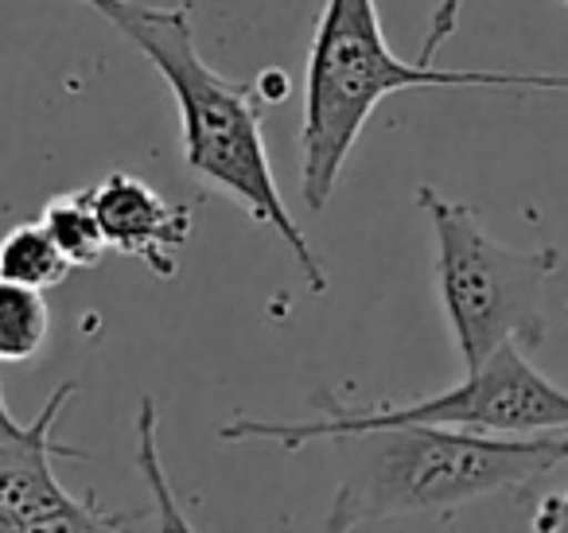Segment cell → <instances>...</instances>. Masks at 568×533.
I'll return each instance as SVG.
<instances>
[{
	"label": "cell",
	"instance_id": "cell-1",
	"mask_svg": "<svg viewBox=\"0 0 568 533\" xmlns=\"http://www.w3.org/2000/svg\"><path fill=\"white\" fill-rule=\"evenodd\" d=\"M105 17L168 82L180 110L183 160L203 183L230 195L253 222L268 227L301 265L308 289L327 292V269L316 258L308 234L284 207L268 164L265 137H261L257 87L253 82L222 79L195 48L187 4L180 9H152L141 0H74Z\"/></svg>",
	"mask_w": 568,
	"mask_h": 533
},
{
	"label": "cell",
	"instance_id": "cell-2",
	"mask_svg": "<svg viewBox=\"0 0 568 533\" xmlns=\"http://www.w3.org/2000/svg\"><path fill=\"white\" fill-rule=\"evenodd\" d=\"M327 440L339 460L327 530L452 514L487 494H521L568 463V429L506 436L452 424H378Z\"/></svg>",
	"mask_w": 568,
	"mask_h": 533
},
{
	"label": "cell",
	"instance_id": "cell-3",
	"mask_svg": "<svg viewBox=\"0 0 568 533\" xmlns=\"http://www.w3.org/2000/svg\"><path fill=\"white\" fill-rule=\"evenodd\" d=\"M397 90H537L568 94V74L552 71H444L405 63L382 36L374 0H324L308 51L301 125V195L324 211L371 113Z\"/></svg>",
	"mask_w": 568,
	"mask_h": 533
},
{
	"label": "cell",
	"instance_id": "cell-4",
	"mask_svg": "<svg viewBox=\"0 0 568 533\" xmlns=\"http://www.w3.org/2000/svg\"><path fill=\"white\" fill-rule=\"evenodd\" d=\"M417 207L436 242V292L464 366H479L503 343L537 351L545 339V284L560 250H510L483 230L479 214L420 183Z\"/></svg>",
	"mask_w": 568,
	"mask_h": 533
},
{
	"label": "cell",
	"instance_id": "cell-5",
	"mask_svg": "<svg viewBox=\"0 0 568 533\" xmlns=\"http://www.w3.org/2000/svg\"><path fill=\"white\" fill-rule=\"evenodd\" d=\"M320 421H237L222 424V444H242V440H273V444L296 447L327 440L335 432L378 429V424H452V429L475 432H506V436H526V432H552L568 429V393L541 378L526 359L521 343H503L490 359L471 366L464 382L444 393L420 401H382V405H339L332 398H320Z\"/></svg>",
	"mask_w": 568,
	"mask_h": 533
},
{
	"label": "cell",
	"instance_id": "cell-6",
	"mask_svg": "<svg viewBox=\"0 0 568 533\" xmlns=\"http://www.w3.org/2000/svg\"><path fill=\"white\" fill-rule=\"evenodd\" d=\"M79 385L63 382L51 390L43 409L24 424L17 440L0 444V533H28V530H118L136 522V514H102L94 502H82L59 483L55 455L87 460L82 447L59 444L55 421L63 405L74 398Z\"/></svg>",
	"mask_w": 568,
	"mask_h": 533
},
{
	"label": "cell",
	"instance_id": "cell-7",
	"mask_svg": "<svg viewBox=\"0 0 568 533\" xmlns=\"http://www.w3.org/2000/svg\"><path fill=\"white\" fill-rule=\"evenodd\" d=\"M87 191L113 253L136 258L164 281L175 276L180 250L195 234V211L187 203H172L133 172H110Z\"/></svg>",
	"mask_w": 568,
	"mask_h": 533
},
{
	"label": "cell",
	"instance_id": "cell-8",
	"mask_svg": "<svg viewBox=\"0 0 568 533\" xmlns=\"http://www.w3.org/2000/svg\"><path fill=\"white\" fill-rule=\"evenodd\" d=\"M71 265H67L63 250L55 245V238L48 234L40 219L20 222L9 234L0 238V281H17L28 289H55L67 281Z\"/></svg>",
	"mask_w": 568,
	"mask_h": 533
},
{
	"label": "cell",
	"instance_id": "cell-9",
	"mask_svg": "<svg viewBox=\"0 0 568 533\" xmlns=\"http://www.w3.org/2000/svg\"><path fill=\"white\" fill-rule=\"evenodd\" d=\"M40 222L55 238L71 269H94L110 253L102 222H98L94 203H90V191H63V195L48 199Z\"/></svg>",
	"mask_w": 568,
	"mask_h": 533
},
{
	"label": "cell",
	"instance_id": "cell-10",
	"mask_svg": "<svg viewBox=\"0 0 568 533\" xmlns=\"http://www.w3.org/2000/svg\"><path fill=\"white\" fill-rule=\"evenodd\" d=\"M51 308L43 289L0 281V362H28L48 346Z\"/></svg>",
	"mask_w": 568,
	"mask_h": 533
},
{
	"label": "cell",
	"instance_id": "cell-11",
	"mask_svg": "<svg viewBox=\"0 0 568 533\" xmlns=\"http://www.w3.org/2000/svg\"><path fill=\"white\" fill-rule=\"evenodd\" d=\"M459 9H464V0H440V9L433 12V24H428L425 48H420V63H433L436 51L452 40V32L459 24Z\"/></svg>",
	"mask_w": 568,
	"mask_h": 533
},
{
	"label": "cell",
	"instance_id": "cell-12",
	"mask_svg": "<svg viewBox=\"0 0 568 533\" xmlns=\"http://www.w3.org/2000/svg\"><path fill=\"white\" fill-rule=\"evenodd\" d=\"M534 530H568V494L560 499H541V506L534 510Z\"/></svg>",
	"mask_w": 568,
	"mask_h": 533
},
{
	"label": "cell",
	"instance_id": "cell-13",
	"mask_svg": "<svg viewBox=\"0 0 568 533\" xmlns=\"http://www.w3.org/2000/svg\"><path fill=\"white\" fill-rule=\"evenodd\" d=\"M20 432H24V424L9 413V401H4V390H0V444H4V440H17Z\"/></svg>",
	"mask_w": 568,
	"mask_h": 533
}]
</instances>
